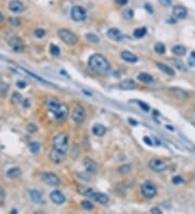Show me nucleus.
<instances>
[{"mask_svg": "<svg viewBox=\"0 0 195 214\" xmlns=\"http://www.w3.org/2000/svg\"><path fill=\"white\" fill-rule=\"evenodd\" d=\"M89 67L91 68L95 74L102 76L110 75L111 72V64L102 55V54H93L89 59Z\"/></svg>", "mask_w": 195, "mask_h": 214, "instance_id": "nucleus-1", "label": "nucleus"}, {"mask_svg": "<svg viewBox=\"0 0 195 214\" xmlns=\"http://www.w3.org/2000/svg\"><path fill=\"white\" fill-rule=\"evenodd\" d=\"M46 107L47 109L52 113L57 121H63L68 117L69 109L66 104H62L55 98H49L46 101Z\"/></svg>", "mask_w": 195, "mask_h": 214, "instance_id": "nucleus-2", "label": "nucleus"}, {"mask_svg": "<svg viewBox=\"0 0 195 214\" xmlns=\"http://www.w3.org/2000/svg\"><path fill=\"white\" fill-rule=\"evenodd\" d=\"M68 147H69L68 136H67V134H65V133H59V134L54 136L53 140H52V148H54V149L67 153Z\"/></svg>", "mask_w": 195, "mask_h": 214, "instance_id": "nucleus-3", "label": "nucleus"}, {"mask_svg": "<svg viewBox=\"0 0 195 214\" xmlns=\"http://www.w3.org/2000/svg\"><path fill=\"white\" fill-rule=\"evenodd\" d=\"M57 34H59V37H60L61 40H63L64 43H66L67 46L72 47V46H75L78 42V37L68 29H60Z\"/></svg>", "mask_w": 195, "mask_h": 214, "instance_id": "nucleus-4", "label": "nucleus"}, {"mask_svg": "<svg viewBox=\"0 0 195 214\" xmlns=\"http://www.w3.org/2000/svg\"><path fill=\"white\" fill-rule=\"evenodd\" d=\"M141 192L142 195L144 196V198L146 199H153L157 194V189L156 186L153 182L151 181H145L141 185Z\"/></svg>", "mask_w": 195, "mask_h": 214, "instance_id": "nucleus-5", "label": "nucleus"}, {"mask_svg": "<svg viewBox=\"0 0 195 214\" xmlns=\"http://www.w3.org/2000/svg\"><path fill=\"white\" fill-rule=\"evenodd\" d=\"M71 16L75 22H82L87 17V12L82 7L75 6L73 7L72 10H71Z\"/></svg>", "mask_w": 195, "mask_h": 214, "instance_id": "nucleus-6", "label": "nucleus"}, {"mask_svg": "<svg viewBox=\"0 0 195 214\" xmlns=\"http://www.w3.org/2000/svg\"><path fill=\"white\" fill-rule=\"evenodd\" d=\"M42 182L46 183L47 185L49 186H53V187H57L60 185V179L57 175H55L54 173H50V172H44V173H41L40 175Z\"/></svg>", "mask_w": 195, "mask_h": 214, "instance_id": "nucleus-7", "label": "nucleus"}, {"mask_svg": "<svg viewBox=\"0 0 195 214\" xmlns=\"http://www.w3.org/2000/svg\"><path fill=\"white\" fill-rule=\"evenodd\" d=\"M8 43L14 52L20 53V52H23L25 50V43L20 37H11L8 40Z\"/></svg>", "mask_w": 195, "mask_h": 214, "instance_id": "nucleus-8", "label": "nucleus"}, {"mask_svg": "<svg viewBox=\"0 0 195 214\" xmlns=\"http://www.w3.org/2000/svg\"><path fill=\"white\" fill-rule=\"evenodd\" d=\"M73 120L77 123H81L86 120V117H87V113H86L85 108L80 105H77V106L73 109V114H72Z\"/></svg>", "mask_w": 195, "mask_h": 214, "instance_id": "nucleus-9", "label": "nucleus"}, {"mask_svg": "<svg viewBox=\"0 0 195 214\" xmlns=\"http://www.w3.org/2000/svg\"><path fill=\"white\" fill-rule=\"evenodd\" d=\"M49 158H50V160L52 161L53 163L61 164V163H63L64 161H65L66 153L52 148V149H51V151H50V154H49Z\"/></svg>", "mask_w": 195, "mask_h": 214, "instance_id": "nucleus-10", "label": "nucleus"}, {"mask_svg": "<svg viewBox=\"0 0 195 214\" xmlns=\"http://www.w3.org/2000/svg\"><path fill=\"white\" fill-rule=\"evenodd\" d=\"M148 167L154 172H164L167 169V164L159 159H152L148 161Z\"/></svg>", "mask_w": 195, "mask_h": 214, "instance_id": "nucleus-11", "label": "nucleus"}, {"mask_svg": "<svg viewBox=\"0 0 195 214\" xmlns=\"http://www.w3.org/2000/svg\"><path fill=\"white\" fill-rule=\"evenodd\" d=\"M169 93L173 98H178L180 101H188L190 98L189 93L180 88H169Z\"/></svg>", "mask_w": 195, "mask_h": 214, "instance_id": "nucleus-12", "label": "nucleus"}, {"mask_svg": "<svg viewBox=\"0 0 195 214\" xmlns=\"http://www.w3.org/2000/svg\"><path fill=\"white\" fill-rule=\"evenodd\" d=\"M9 10L13 13H22L25 11V4L20 0H12L9 3Z\"/></svg>", "mask_w": 195, "mask_h": 214, "instance_id": "nucleus-13", "label": "nucleus"}, {"mask_svg": "<svg viewBox=\"0 0 195 214\" xmlns=\"http://www.w3.org/2000/svg\"><path fill=\"white\" fill-rule=\"evenodd\" d=\"M50 199L51 201L54 202L55 205H63L65 202L66 198L65 196L63 195V192H61L60 190H53V192L50 194Z\"/></svg>", "mask_w": 195, "mask_h": 214, "instance_id": "nucleus-14", "label": "nucleus"}, {"mask_svg": "<svg viewBox=\"0 0 195 214\" xmlns=\"http://www.w3.org/2000/svg\"><path fill=\"white\" fill-rule=\"evenodd\" d=\"M173 16L178 20H184L188 16V10L182 6H175L172 9Z\"/></svg>", "mask_w": 195, "mask_h": 214, "instance_id": "nucleus-15", "label": "nucleus"}, {"mask_svg": "<svg viewBox=\"0 0 195 214\" xmlns=\"http://www.w3.org/2000/svg\"><path fill=\"white\" fill-rule=\"evenodd\" d=\"M84 166H85L86 170L88 171L89 173H92V174H95L98 171V166H97V162L95 160H92L91 158H85L84 159Z\"/></svg>", "mask_w": 195, "mask_h": 214, "instance_id": "nucleus-16", "label": "nucleus"}, {"mask_svg": "<svg viewBox=\"0 0 195 214\" xmlns=\"http://www.w3.org/2000/svg\"><path fill=\"white\" fill-rule=\"evenodd\" d=\"M107 36L110 39L114 41H122L124 39L123 33L120 32L118 28H110L107 30Z\"/></svg>", "mask_w": 195, "mask_h": 214, "instance_id": "nucleus-17", "label": "nucleus"}, {"mask_svg": "<svg viewBox=\"0 0 195 214\" xmlns=\"http://www.w3.org/2000/svg\"><path fill=\"white\" fill-rule=\"evenodd\" d=\"M90 198H91L92 200H95V201L101 203V205H106L107 202L110 201L108 196L105 195V194H102V192H93V194L90 196Z\"/></svg>", "mask_w": 195, "mask_h": 214, "instance_id": "nucleus-18", "label": "nucleus"}, {"mask_svg": "<svg viewBox=\"0 0 195 214\" xmlns=\"http://www.w3.org/2000/svg\"><path fill=\"white\" fill-rule=\"evenodd\" d=\"M6 175H7V177L10 179H15L22 175V170L17 167L11 168V169H9V170L7 171Z\"/></svg>", "mask_w": 195, "mask_h": 214, "instance_id": "nucleus-19", "label": "nucleus"}, {"mask_svg": "<svg viewBox=\"0 0 195 214\" xmlns=\"http://www.w3.org/2000/svg\"><path fill=\"white\" fill-rule=\"evenodd\" d=\"M120 55H122V59L125 60L126 62H128V63H135L139 60V57L135 54L131 53L129 51H123Z\"/></svg>", "mask_w": 195, "mask_h": 214, "instance_id": "nucleus-20", "label": "nucleus"}, {"mask_svg": "<svg viewBox=\"0 0 195 214\" xmlns=\"http://www.w3.org/2000/svg\"><path fill=\"white\" fill-rule=\"evenodd\" d=\"M135 87H137V83L132 79H126V80H124L119 83V88L122 90H132Z\"/></svg>", "mask_w": 195, "mask_h": 214, "instance_id": "nucleus-21", "label": "nucleus"}, {"mask_svg": "<svg viewBox=\"0 0 195 214\" xmlns=\"http://www.w3.org/2000/svg\"><path fill=\"white\" fill-rule=\"evenodd\" d=\"M106 132V129H105V127L102 126V124H95V126L92 127V133L97 136H103Z\"/></svg>", "mask_w": 195, "mask_h": 214, "instance_id": "nucleus-22", "label": "nucleus"}, {"mask_svg": "<svg viewBox=\"0 0 195 214\" xmlns=\"http://www.w3.org/2000/svg\"><path fill=\"white\" fill-rule=\"evenodd\" d=\"M138 80H140L143 83H152L154 81V79L150 74H146V72H140L138 75Z\"/></svg>", "mask_w": 195, "mask_h": 214, "instance_id": "nucleus-23", "label": "nucleus"}, {"mask_svg": "<svg viewBox=\"0 0 195 214\" xmlns=\"http://www.w3.org/2000/svg\"><path fill=\"white\" fill-rule=\"evenodd\" d=\"M157 67L162 70L163 72H165L168 76H173L175 75V70L171 68L170 66H167L166 64L164 63H157Z\"/></svg>", "mask_w": 195, "mask_h": 214, "instance_id": "nucleus-24", "label": "nucleus"}, {"mask_svg": "<svg viewBox=\"0 0 195 214\" xmlns=\"http://www.w3.org/2000/svg\"><path fill=\"white\" fill-rule=\"evenodd\" d=\"M29 196H31V198L34 202H40L42 200V194L40 192H38V190H31L29 192Z\"/></svg>", "mask_w": 195, "mask_h": 214, "instance_id": "nucleus-25", "label": "nucleus"}, {"mask_svg": "<svg viewBox=\"0 0 195 214\" xmlns=\"http://www.w3.org/2000/svg\"><path fill=\"white\" fill-rule=\"evenodd\" d=\"M78 192H80L82 196H86V197H90V196L95 192L90 187H88V186H79Z\"/></svg>", "mask_w": 195, "mask_h": 214, "instance_id": "nucleus-26", "label": "nucleus"}, {"mask_svg": "<svg viewBox=\"0 0 195 214\" xmlns=\"http://www.w3.org/2000/svg\"><path fill=\"white\" fill-rule=\"evenodd\" d=\"M172 53L178 55V56H182L186 53V49L183 46H175L172 48Z\"/></svg>", "mask_w": 195, "mask_h": 214, "instance_id": "nucleus-27", "label": "nucleus"}, {"mask_svg": "<svg viewBox=\"0 0 195 214\" xmlns=\"http://www.w3.org/2000/svg\"><path fill=\"white\" fill-rule=\"evenodd\" d=\"M146 34V28L145 27H141V28H137L133 32V36H135L137 39H141L143 38Z\"/></svg>", "mask_w": 195, "mask_h": 214, "instance_id": "nucleus-28", "label": "nucleus"}, {"mask_svg": "<svg viewBox=\"0 0 195 214\" xmlns=\"http://www.w3.org/2000/svg\"><path fill=\"white\" fill-rule=\"evenodd\" d=\"M29 150L32 151L33 154H39V151H40V144L38 142H32L29 144Z\"/></svg>", "mask_w": 195, "mask_h": 214, "instance_id": "nucleus-29", "label": "nucleus"}, {"mask_svg": "<svg viewBox=\"0 0 195 214\" xmlns=\"http://www.w3.org/2000/svg\"><path fill=\"white\" fill-rule=\"evenodd\" d=\"M50 53H51V55H53V56H59L61 54L60 48L53 43L50 44Z\"/></svg>", "mask_w": 195, "mask_h": 214, "instance_id": "nucleus-30", "label": "nucleus"}, {"mask_svg": "<svg viewBox=\"0 0 195 214\" xmlns=\"http://www.w3.org/2000/svg\"><path fill=\"white\" fill-rule=\"evenodd\" d=\"M154 49H155V52L157 54H164L166 52V47H165L163 43H161V42H158V43L155 44Z\"/></svg>", "mask_w": 195, "mask_h": 214, "instance_id": "nucleus-31", "label": "nucleus"}, {"mask_svg": "<svg viewBox=\"0 0 195 214\" xmlns=\"http://www.w3.org/2000/svg\"><path fill=\"white\" fill-rule=\"evenodd\" d=\"M86 39L90 41V42H92V43H98L100 41V38L98 37L97 35H95V34H87L86 35Z\"/></svg>", "mask_w": 195, "mask_h": 214, "instance_id": "nucleus-32", "label": "nucleus"}, {"mask_svg": "<svg viewBox=\"0 0 195 214\" xmlns=\"http://www.w3.org/2000/svg\"><path fill=\"white\" fill-rule=\"evenodd\" d=\"M12 102L14 104H20V103H22V95L20 94L19 92H14L12 94Z\"/></svg>", "mask_w": 195, "mask_h": 214, "instance_id": "nucleus-33", "label": "nucleus"}, {"mask_svg": "<svg viewBox=\"0 0 195 214\" xmlns=\"http://www.w3.org/2000/svg\"><path fill=\"white\" fill-rule=\"evenodd\" d=\"M81 207L85 209V210H87V211H91L92 209L95 208L93 205H92V202H90L89 200H84V201H81Z\"/></svg>", "mask_w": 195, "mask_h": 214, "instance_id": "nucleus-34", "label": "nucleus"}, {"mask_svg": "<svg viewBox=\"0 0 195 214\" xmlns=\"http://www.w3.org/2000/svg\"><path fill=\"white\" fill-rule=\"evenodd\" d=\"M130 170H131V167H130L129 164H125V166H122V167L118 168V172H119L120 174L129 173Z\"/></svg>", "mask_w": 195, "mask_h": 214, "instance_id": "nucleus-35", "label": "nucleus"}, {"mask_svg": "<svg viewBox=\"0 0 195 214\" xmlns=\"http://www.w3.org/2000/svg\"><path fill=\"white\" fill-rule=\"evenodd\" d=\"M123 16H124V17H125V19H127V20L132 19V17H133V11H132L131 9L126 10V11H124Z\"/></svg>", "mask_w": 195, "mask_h": 214, "instance_id": "nucleus-36", "label": "nucleus"}, {"mask_svg": "<svg viewBox=\"0 0 195 214\" xmlns=\"http://www.w3.org/2000/svg\"><path fill=\"white\" fill-rule=\"evenodd\" d=\"M170 62H171L178 69H180V70L183 69V66H184V65H183L182 62H180V61H178V60H170Z\"/></svg>", "mask_w": 195, "mask_h": 214, "instance_id": "nucleus-37", "label": "nucleus"}, {"mask_svg": "<svg viewBox=\"0 0 195 214\" xmlns=\"http://www.w3.org/2000/svg\"><path fill=\"white\" fill-rule=\"evenodd\" d=\"M46 35V30L42 28H38L35 30V36L37 38H42L44 36Z\"/></svg>", "mask_w": 195, "mask_h": 214, "instance_id": "nucleus-38", "label": "nucleus"}, {"mask_svg": "<svg viewBox=\"0 0 195 214\" xmlns=\"http://www.w3.org/2000/svg\"><path fill=\"white\" fill-rule=\"evenodd\" d=\"M9 23L13 26H20L21 25V21H20L19 19H14V17L9 19Z\"/></svg>", "mask_w": 195, "mask_h": 214, "instance_id": "nucleus-39", "label": "nucleus"}, {"mask_svg": "<svg viewBox=\"0 0 195 214\" xmlns=\"http://www.w3.org/2000/svg\"><path fill=\"white\" fill-rule=\"evenodd\" d=\"M183 182V179L181 176H175L172 179V183L175 185H178V184H181Z\"/></svg>", "mask_w": 195, "mask_h": 214, "instance_id": "nucleus-40", "label": "nucleus"}, {"mask_svg": "<svg viewBox=\"0 0 195 214\" xmlns=\"http://www.w3.org/2000/svg\"><path fill=\"white\" fill-rule=\"evenodd\" d=\"M138 103H139V106L141 107L144 111H148V110H150V106H148V104H145V103H143V102H138Z\"/></svg>", "mask_w": 195, "mask_h": 214, "instance_id": "nucleus-41", "label": "nucleus"}, {"mask_svg": "<svg viewBox=\"0 0 195 214\" xmlns=\"http://www.w3.org/2000/svg\"><path fill=\"white\" fill-rule=\"evenodd\" d=\"M163 7H169L171 6V0H158Z\"/></svg>", "mask_w": 195, "mask_h": 214, "instance_id": "nucleus-42", "label": "nucleus"}, {"mask_svg": "<svg viewBox=\"0 0 195 214\" xmlns=\"http://www.w3.org/2000/svg\"><path fill=\"white\" fill-rule=\"evenodd\" d=\"M27 130H28L29 132H36L37 131V127L33 124V123H29L28 126H27Z\"/></svg>", "mask_w": 195, "mask_h": 214, "instance_id": "nucleus-43", "label": "nucleus"}, {"mask_svg": "<svg viewBox=\"0 0 195 214\" xmlns=\"http://www.w3.org/2000/svg\"><path fill=\"white\" fill-rule=\"evenodd\" d=\"M16 85H17V88H20V89H24V88H26V82L25 81H17L16 82Z\"/></svg>", "mask_w": 195, "mask_h": 214, "instance_id": "nucleus-44", "label": "nucleus"}, {"mask_svg": "<svg viewBox=\"0 0 195 214\" xmlns=\"http://www.w3.org/2000/svg\"><path fill=\"white\" fill-rule=\"evenodd\" d=\"M115 2L118 6H126L127 3H128V0H115Z\"/></svg>", "mask_w": 195, "mask_h": 214, "instance_id": "nucleus-45", "label": "nucleus"}, {"mask_svg": "<svg viewBox=\"0 0 195 214\" xmlns=\"http://www.w3.org/2000/svg\"><path fill=\"white\" fill-rule=\"evenodd\" d=\"M151 213H154V214H162V211L159 210L158 208H152L151 209Z\"/></svg>", "mask_w": 195, "mask_h": 214, "instance_id": "nucleus-46", "label": "nucleus"}, {"mask_svg": "<svg viewBox=\"0 0 195 214\" xmlns=\"http://www.w3.org/2000/svg\"><path fill=\"white\" fill-rule=\"evenodd\" d=\"M143 141H144V142L146 143L148 145H153V143H152L151 139H150V137H148V136H145L144 139H143Z\"/></svg>", "mask_w": 195, "mask_h": 214, "instance_id": "nucleus-47", "label": "nucleus"}, {"mask_svg": "<svg viewBox=\"0 0 195 214\" xmlns=\"http://www.w3.org/2000/svg\"><path fill=\"white\" fill-rule=\"evenodd\" d=\"M3 197H4V192H3L2 187L0 186V198H3Z\"/></svg>", "mask_w": 195, "mask_h": 214, "instance_id": "nucleus-48", "label": "nucleus"}, {"mask_svg": "<svg viewBox=\"0 0 195 214\" xmlns=\"http://www.w3.org/2000/svg\"><path fill=\"white\" fill-rule=\"evenodd\" d=\"M23 103H24V107L29 106V100H24V101H23Z\"/></svg>", "mask_w": 195, "mask_h": 214, "instance_id": "nucleus-49", "label": "nucleus"}, {"mask_svg": "<svg viewBox=\"0 0 195 214\" xmlns=\"http://www.w3.org/2000/svg\"><path fill=\"white\" fill-rule=\"evenodd\" d=\"M2 21H3V15L0 13V23H2Z\"/></svg>", "mask_w": 195, "mask_h": 214, "instance_id": "nucleus-50", "label": "nucleus"}, {"mask_svg": "<svg viewBox=\"0 0 195 214\" xmlns=\"http://www.w3.org/2000/svg\"><path fill=\"white\" fill-rule=\"evenodd\" d=\"M129 122L130 123H133V124H137V122H135V121H133V120H131V119H129Z\"/></svg>", "mask_w": 195, "mask_h": 214, "instance_id": "nucleus-51", "label": "nucleus"}, {"mask_svg": "<svg viewBox=\"0 0 195 214\" xmlns=\"http://www.w3.org/2000/svg\"><path fill=\"white\" fill-rule=\"evenodd\" d=\"M191 56H192L193 59H195V51H194V52H192V53H191Z\"/></svg>", "mask_w": 195, "mask_h": 214, "instance_id": "nucleus-52", "label": "nucleus"}]
</instances>
